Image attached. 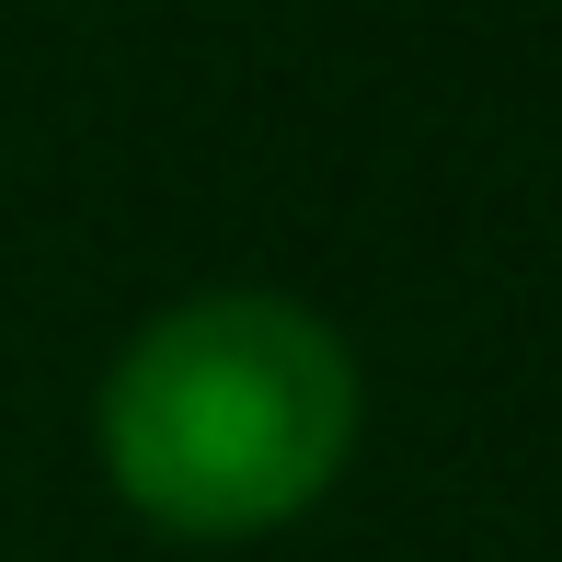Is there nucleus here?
Wrapping results in <instances>:
<instances>
[{"label": "nucleus", "instance_id": "f257e3e1", "mask_svg": "<svg viewBox=\"0 0 562 562\" xmlns=\"http://www.w3.org/2000/svg\"><path fill=\"white\" fill-rule=\"evenodd\" d=\"M356 356L276 288H207L115 356L92 437L115 494L172 540H265L356 459Z\"/></svg>", "mask_w": 562, "mask_h": 562}]
</instances>
